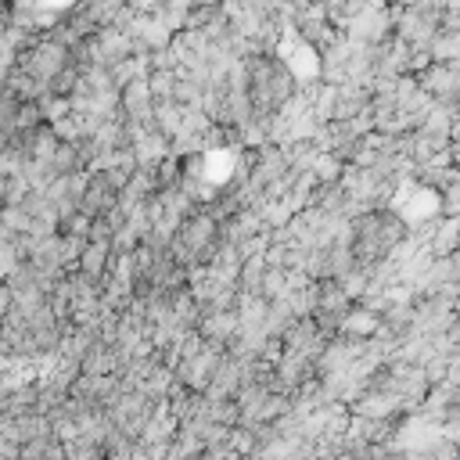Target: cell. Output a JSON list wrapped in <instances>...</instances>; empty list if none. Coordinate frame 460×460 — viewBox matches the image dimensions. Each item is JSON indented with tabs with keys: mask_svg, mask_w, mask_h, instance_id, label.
I'll return each mask as SVG.
<instances>
[{
	"mask_svg": "<svg viewBox=\"0 0 460 460\" xmlns=\"http://www.w3.org/2000/svg\"><path fill=\"white\" fill-rule=\"evenodd\" d=\"M406 230L410 226H406L399 208H392V205L367 208L363 216L352 219V230H349V244L356 252V262L359 266H381L388 255H395Z\"/></svg>",
	"mask_w": 460,
	"mask_h": 460,
	"instance_id": "1",
	"label": "cell"
},
{
	"mask_svg": "<svg viewBox=\"0 0 460 460\" xmlns=\"http://www.w3.org/2000/svg\"><path fill=\"white\" fill-rule=\"evenodd\" d=\"M244 86H248L255 115H280L295 93L291 68L270 50H259L244 61Z\"/></svg>",
	"mask_w": 460,
	"mask_h": 460,
	"instance_id": "2",
	"label": "cell"
}]
</instances>
